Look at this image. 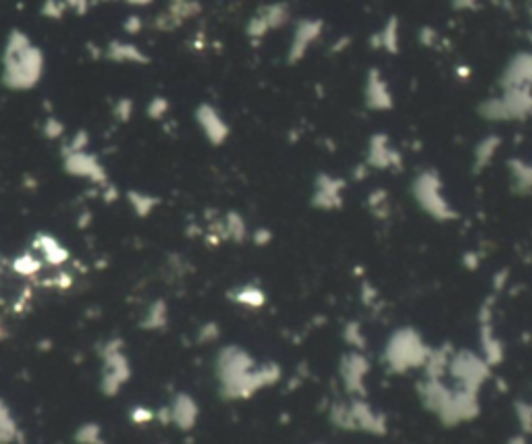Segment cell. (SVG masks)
<instances>
[{
	"label": "cell",
	"mask_w": 532,
	"mask_h": 444,
	"mask_svg": "<svg viewBox=\"0 0 532 444\" xmlns=\"http://www.w3.org/2000/svg\"><path fill=\"white\" fill-rule=\"evenodd\" d=\"M100 359H102L100 390L106 396H117L133 376V368L125 353V343L121 338L104 341L100 347Z\"/></svg>",
	"instance_id": "7a4b0ae2"
},
{
	"label": "cell",
	"mask_w": 532,
	"mask_h": 444,
	"mask_svg": "<svg viewBox=\"0 0 532 444\" xmlns=\"http://www.w3.org/2000/svg\"><path fill=\"white\" fill-rule=\"evenodd\" d=\"M88 148H90V133L79 129L66 139L63 152H79V150H88Z\"/></svg>",
	"instance_id": "4fadbf2b"
},
{
	"label": "cell",
	"mask_w": 532,
	"mask_h": 444,
	"mask_svg": "<svg viewBox=\"0 0 532 444\" xmlns=\"http://www.w3.org/2000/svg\"><path fill=\"white\" fill-rule=\"evenodd\" d=\"M167 113H169V102H167L164 98L156 96V98L150 100V104H148V117H150V119L158 121V119H162Z\"/></svg>",
	"instance_id": "e0dca14e"
},
{
	"label": "cell",
	"mask_w": 532,
	"mask_h": 444,
	"mask_svg": "<svg viewBox=\"0 0 532 444\" xmlns=\"http://www.w3.org/2000/svg\"><path fill=\"white\" fill-rule=\"evenodd\" d=\"M104 2H117V0H104ZM125 2V0H123Z\"/></svg>",
	"instance_id": "cb8c5ba5"
},
{
	"label": "cell",
	"mask_w": 532,
	"mask_h": 444,
	"mask_svg": "<svg viewBox=\"0 0 532 444\" xmlns=\"http://www.w3.org/2000/svg\"><path fill=\"white\" fill-rule=\"evenodd\" d=\"M102 57L111 63L117 64H135V66H141V64L150 63V57L139 48L135 46L133 42H125V40H113L106 44V48L102 50Z\"/></svg>",
	"instance_id": "5b68a950"
},
{
	"label": "cell",
	"mask_w": 532,
	"mask_h": 444,
	"mask_svg": "<svg viewBox=\"0 0 532 444\" xmlns=\"http://www.w3.org/2000/svg\"><path fill=\"white\" fill-rule=\"evenodd\" d=\"M34 250H36V254L40 255L46 264H50V266H63V264H66V259L71 257L65 245L57 237H52L48 233H38L34 237Z\"/></svg>",
	"instance_id": "8992f818"
},
{
	"label": "cell",
	"mask_w": 532,
	"mask_h": 444,
	"mask_svg": "<svg viewBox=\"0 0 532 444\" xmlns=\"http://www.w3.org/2000/svg\"><path fill=\"white\" fill-rule=\"evenodd\" d=\"M198 121L202 123V127L206 129V133H208L212 139H218V135H223V127H220L216 115H214L208 106H202V108H200Z\"/></svg>",
	"instance_id": "8fae6325"
},
{
	"label": "cell",
	"mask_w": 532,
	"mask_h": 444,
	"mask_svg": "<svg viewBox=\"0 0 532 444\" xmlns=\"http://www.w3.org/2000/svg\"><path fill=\"white\" fill-rule=\"evenodd\" d=\"M0 83L10 92H29L44 77L46 57L42 48L21 29H10L2 48Z\"/></svg>",
	"instance_id": "6da1fadb"
},
{
	"label": "cell",
	"mask_w": 532,
	"mask_h": 444,
	"mask_svg": "<svg viewBox=\"0 0 532 444\" xmlns=\"http://www.w3.org/2000/svg\"><path fill=\"white\" fill-rule=\"evenodd\" d=\"M200 10L198 0H171L169 6L154 19V27L160 31H171L179 27L183 21L194 17Z\"/></svg>",
	"instance_id": "277c9868"
},
{
	"label": "cell",
	"mask_w": 532,
	"mask_h": 444,
	"mask_svg": "<svg viewBox=\"0 0 532 444\" xmlns=\"http://www.w3.org/2000/svg\"><path fill=\"white\" fill-rule=\"evenodd\" d=\"M100 195L104 197V201H115L117 197H119V191H117V187L115 185H111V183H106V185H102L100 187Z\"/></svg>",
	"instance_id": "7402d4cb"
},
{
	"label": "cell",
	"mask_w": 532,
	"mask_h": 444,
	"mask_svg": "<svg viewBox=\"0 0 532 444\" xmlns=\"http://www.w3.org/2000/svg\"><path fill=\"white\" fill-rule=\"evenodd\" d=\"M66 8L75 15H85L90 10V0H65Z\"/></svg>",
	"instance_id": "ffe728a7"
},
{
	"label": "cell",
	"mask_w": 532,
	"mask_h": 444,
	"mask_svg": "<svg viewBox=\"0 0 532 444\" xmlns=\"http://www.w3.org/2000/svg\"><path fill=\"white\" fill-rule=\"evenodd\" d=\"M144 19L139 17V15H130L125 21H123V29H125V34H141V29H144Z\"/></svg>",
	"instance_id": "d6986e66"
},
{
	"label": "cell",
	"mask_w": 532,
	"mask_h": 444,
	"mask_svg": "<svg viewBox=\"0 0 532 444\" xmlns=\"http://www.w3.org/2000/svg\"><path fill=\"white\" fill-rule=\"evenodd\" d=\"M42 15L46 17V19H55V21H59V19H63L65 17V13L69 10L65 4V0H44V4H42Z\"/></svg>",
	"instance_id": "5bb4252c"
},
{
	"label": "cell",
	"mask_w": 532,
	"mask_h": 444,
	"mask_svg": "<svg viewBox=\"0 0 532 444\" xmlns=\"http://www.w3.org/2000/svg\"><path fill=\"white\" fill-rule=\"evenodd\" d=\"M63 171L75 179L90 181L92 185H98V187L108 183V175H106L104 164L90 150L63 152Z\"/></svg>",
	"instance_id": "3957f363"
},
{
	"label": "cell",
	"mask_w": 532,
	"mask_h": 444,
	"mask_svg": "<svg viewBox=\"0 0 532 444\" xmlns=\"http://www.w3.org/2000/svg\"><path fill=\"white\" fill-rule=\"evenodd\" d=\"M13 268L17 270V274H21V276H31V274H36V272H40V268H42V262H40V257L34 254H21L15 262H13Z\"/></svg>",
	"instance_id": "30bf717a"
},
{
	"label": "cell",
	"mask_w": 532,
	"mask_h": 444,
	"mask_svg": "<svg viewBox=\"0 0 532 444\" xmlns=\"http://www.w3.org/2000/svg\"><path fill=\"white\" fill-rule=\"evenodd\" d=\"M98 438H100V430L96 424H88L77 432V441L83 444H94Z\"/></svg>",
	"instance_id": "ac0fdd59"
},
{
	"label": "cell",
	"mask_w": 532,
	"mask_h": 444,
	"mask_svg": "<svg viewBox=\"0 0 532 444\" xmlns=\"http://www.w3.org/2000/svg\"><path fill=\"white\" fill-rule=\"evenodd\" d=\"M127 4H132V6H137V8H141V6H148V4H152L154 0H125Z\"/></svg>",
	"instance_id": "603a6c76"
},
{
	"label": "cell",
	"mask_w": 532,
	"mask_h": 444,
	"mask_svg": "<svg viewBox=\"0 0 532 444\" xmlns=\"http://www.w3.org/2000/svg\"><path fill=\"white\" fill-rule=\"evenodd\" d=\"M42 133H44V137H46V139L57 141V139H63V137H65L66 127H65V123H63L59 117L50 115V117H46V119H44Z\"/></svg>",
	"instance_id": "7c38bea8"
},
{
	"label": "cell",
	"mask_w": 532,
	"mask_h": 444,
	"mask_svg": "<svg viewBox=\"0 0 532 444\" xmlns=\"http://www.w3.org/2000/svg\"><path fill=\"white\" fill-rule=\"evenodd\" d=\"M167 322V308L162 301H154L148 310H146V316L139 320V326L146 328V330H156L160 328L162 324Z\"/></svg>",
	"instance_id": "ba28073f"
},
{
	"label": "cell",
	"mask_w": 532,
	"mask_h": 444,
	"mask_svg": "<svg viewBox=\"0 0 532 444\" xmlns=\"http://www.w3.org/2000/svg\"><path fill=\"white\" fill-rule=\"evenodd\" d=\"M17 434V426L15 420L10 415L8 405L0 399V444H8Z\"/></svg>",
	"instance_id": "9c48e42d"
},
{
	"label": "cell",
	"mask_w": 532,
	"mask_h": 444,
	"mask_svg": "<svg viewBox=\"0 0 532 444\" xmlns=\"http://www.w3.org/2000/svg\"><path fill=\"white\" fill-rule=\"evenodd\" d=\"M192 407H194V405L190 403L188 396H177L175 403H173V417H175L179 424L188 422V420L192 417Z\"/></svg>",
	"instance_id": "2e32d148"
},
{
	"label": "cell",
	"mask_w": 532,
	"mask_h": 444,
	"mask_svg": "<svg viewBox=\"0 0 532 444\" xmlns=\"http://www.w3.org/2000/svg\"><path fill=\"white\" fill-rule=\"evenodd\" d=\"M127 203L133 210V214L137 218H146L154 212V208L158 206V199L150 193H144V191H127Z\"/></svg>",
	"instance_id": "52a82bcc"
},
{
	"label": "cell",
	"mask_w": 532,
	"mask_h": 444,
	"mask_svg": "<svg viewBox=\"0 0 532 444\" xmlns=\"http://www.w3.org/2000/svg\"><path fill=\"white\" fill-rule=\"evenodd\" d=\"M115 119L119 121V123H130L133 117V113H135V104H133L132 98H119L117 102H115Z\"/></svg>",
	"instance_id": "9a60e30c"
},
{
	"label": "cell",
	"mask_w": 532,
	"mask_h": 444,
	"mask_svg": "<svg viewBox=\"0 0 532 444\" xmlns=\"http://www.w3.org/2000/svg\"><path fill=\"white\" fill-rule=\"evenodd\" d=\"M132 420L135 424H144V422L152 420V413L148 409H144L141 405H137L135 409H132Z\"/></svg>",
	"instance_id": "44dd1931"
}]
</instances>
